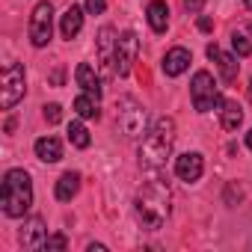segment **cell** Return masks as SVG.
Segmentation results:
<instances>
[{"mask_svg": "<svg viewBox=\"0 0 252 252\" xmlns=\"http://www.w3.org/2000/svg\"><path fill=\"white\" fill-rule=\"evenodd\" d=\"M246 9H249V12H252V0H246Z\"/></svg>", "mask_w": 252, "mask_h": 252, "instance_id": "obj_30", "label": "cell"}, {"mask_svg": "<svg viewBox=\"0 0 252 252\" xmlns=\"http://www.w3.org/2000/svg\"><path fill=\"white\" fill-rule=\"evenodd\" d=\"M169 208H172V193L163 181H149L137 199H134V211H137V220L146 231H158L163 228V222L169 220Z\"/></svg>", "mask_w": 252, "mask_h": 252, "instance_id": "obj_1", "label": "cell"}, {"mask_svg": "<svg viewBox=\"0 0 252 252\" xmlns=\"http://www.w3.org/2000/svg\"><path fill=\"white\" fill-rule=\"evenodd\" d=\"M68 140H71V146H77V149H89V143H92V137H89V131H86L83 122H71V125H68Z\"/></svg>", "mask_w": 252, "mask_h": 252, "instance_id": "obj_22", "label": "cell"}, {"mask_svg": "<svg viewBox=\"0 0 252 252\" xmlns=\"http://www.w3.org/2000/svg\"><path fill=\"white\" fill-rule=\"evenodd\" d=\"M249 95H252V89H249Z\"/></svg>", "mask_w": 252, "mask_h": 252, "instance_id": "obj_31", "label": "cell"}, {"mask_svg": "<svg viewBox=\"0 0 252 252\" xmlns=\"http://www.w3.org/2000/svg\"><path fill=\"white\" fill-rule=\"evenodd\" d=\"M231 48L237 57H252V24H243L231 33Z\"/></svg>", "mask_w": 252, "mask_h": 252, "instance_id": "obj_20", "label": "cell"}, {"mask_svg": "<svg viewBox=\"0 0 252 252\" xmlns=\"http://www.w3.org/2000/svg\"><path fill=\"white\" fill-rule=\"evenodd\" d=\"M77 190H80V175H77V172H65V175H60L54 193H57L60 202H71V199L77 196Z\"/></svg>", "mask_w": 252, "mask_h": 252, "instance_id": "obj_19", "label": "cell"}, {"mask_svg": "<svg viewBox=\"0 0 252 252\" xmlns=\"http://www.w3.org/2000/svg\"><path fill=\"white\" fill-rule=\"evenodd\" d=\"M246 149H252V131L246 134Z\"/></svg>", "mask_w": 252, "mask_h": 252, "instance_id": "obj_29", "label": "cell"}, {"mask_svg": "<svg viewBox=\"0 0 252 252\" xmlns=\"http://www.w3.org/2000/svg\"><path fill=\"white\" fill-rule=\"evenodd\" d=\"M42 113H45V122H48V125H57V122L63 119V107H60V104H45Z\"/></svg>", "mask_w": 252, "mask_h": 252, "instance_id": "obj_23", "label": "cell"}, {"mask_svg": "<svg viewBox=\"0 0 252 252\" xmlns=\"http://www.w3.org/2000/svg\"><path fill=\"white\" fill-rule=\"evenodd\" d=\"M208 57L217 63V68H220V74H222V80H225V83H234V80H237V71H240V65H237V60H234L231 54L220 51L217 45H208Z\"/></svg>", "mask_w": 252, "mask_h": 252, "instance_id": "obj_13", "label": "cell"}, {"mask_svg": "<svg viewBox=\"0 0 252 252\" xmlns=\"http://www.w3.org/2000/svg\"><path fill=\"white\" fill-rule=\"evenodd\" d=\"M42 249H68V237L65 234H48V240H45V246Z\"/></svg>", "mask_w": 252, "mask_h": 252, "instance_id": "obj_24", "label": "cell"}, {"mask_svg": "<svg viewBox=\"0 0 252 252\" xmlns=\"http://www.w3.org/2000/svg\"><path fill=\"white\" fill-rule=\"evenodd\" d=\"M74 80H77V86H80L83 92H89V95L101 98V83H98V74H95V68H92L89 63H80V65H77Z\"/></svg>", "mask_w": 252, "mask_h": 252, "instance_id": "obj_18", "label": "cell"}, {"mask_svg": "<svg viewBox=\"0 0 252 252\" xmlns=\"http://www.w3.org/2000/svg\"><path fill=\"white\" fill-rule=\"evenodd\" d=\"M33 205V181L24 169H9L0 184V208L6 217H24Z\"/></svg>", "mask_w": 252, "mask_h": 252, "instance_id": "obj_3", "label": "cell"}, {"mask_svg": "<svg viewBox=\"0 0 252 252\" xmlns=\"http://www.w3.org/2000/svg\"><path fill=\"white\" fill-rule=\"evenodd\" d=\"M202 6H205V0H184V9H187L190 15H199Z\"/></svg>", "mask_w": 252, "mask_h": 252, "instance_id": "obj_26", "label": "cell"}, {"mask_svg": "<svg viewBox=\"0 0 252 252\" xmlns=\"http://www.w3.org/2000/svg\"><path fill=\"white\" fill-rule=\"evenodd\" d=\"M146 107L134 98V95H122L116 101V128L125 140H140L146 137Z\"/></svg>", "mask_w": 252, "mask_h": 252, "instance_id": "obj_4", "label": "cell"}, {"mask_svg": "<svg viewBox=\"0 0 252 252\" xmlns=\"http://www.w3.org/2000/svg\"><path fill=\"white\" fill-rule=\"evenodd\" d=\"M137 54H140V39L134 30H125L119 36V48H116V74L119 77H128L134 63H137Z\"/></svg>", "mask_w": 252, "mask_h": 252, "instance_id": "obj_8", "label": "cell"}, {"mask_svg": "<svg viewBox=\"0 0 252 252\" xmlns=\"http://www.w3.org/2000/svg\"><path fill=\"white\" fill-rule=\"evenodd\" d=\"M104 249H107L104 243H89V246H86V252H104Z\"/></svg>", "mask_w": 252, "mask_h": 252, "instance_id": "obj_28", "label": "cell"}, {"mask_svg": "<svg viewBox=\"0 0 252 252\" xmlns=\"http://www.w3.org/2000/svg\"><path fill=\"white\" fill-rule=\"evenodd\" d=\"M146 15H149V27L155 33H166V27H169V6H166V0H152Z\"/></svg>", "mask_w": 252, "mask_h": 252, "instance_id": "obj_16", "label": "cell"}, {"mask_svg": "<svg viewBox=\"0 0 252 252\" xmlns=\"http://www.w3.org/2000/svg\"><path fill=\"white\" fill-rule=\"evenodd\" d=\"M202 172H205V160H202L199 152H187V155L175 158V175H178L181 181L196 184V181L202 178Z\"/></svg>", "mask_w": 252, "mask_h": 252, "instance_id": "obj_11", "label": "cell"}, {"mask_svg": "<svg viewBox=\"0 0 252 252\" xmlns=\"http://www.w3.org/2000/svg\"><path fill=\"white\" fill-rule=\"evenodd\" d=\"M116 48H119L116 30L113 27H101L98 30V60H101L107 74H116Z\"/></svg>", "mask_w": 252, "mask_h": 252, "instance_id": "obj_9", "label": "cell"}, {"mask_svg": "<svg viewBox=\"0 0 252 252\" xmlns=\"http://www.w3.org/2000/svg\"><path fill=\"white\" fill-rule=\"evenodd\" d=\"M107 9V0H86V12L89 15H101Z\"/></svg>", "mask_w": 252, "mask_h": 252, "instance_id": "obj_25", "label": "cell"}, {"mask_svg": "<svg viewBox=\"0 0 252 252\" xmlns=\"http://www.w3.org/2000/svg\"><path fill=\"white\" fill-rule=\"evenodd\" d=\"M190 63H193V57H190L187 48H172L163 57V74L166 77H178V74H184L190 68Z\"/></svg>", "mask_w": 252, "mask_h": 252, "instance_id": "obj_12", "label": "cell"}, {"mask_svg": "<svg viewBox=\"0 0 252 252\" xmlns=\"http://www.w3.org/2000/svg\"><path fill=\"white\" fill-rule=\"evenodd\" d=\"M240 122H243V110L237 101H220V125L225 131H237L240 128Z\"/></svg>", "mask_w": 252, "mask_h": 252, "instance_id": "obj_17", "label": "cell"}, {"mask_svg": "<svg viewBox=\"0 0 252 252\" xmlns=\"http://www.w3.org/2000/svg\"><path fill=\"white\" fill-rule=\"evenodd\" d=\"M74 110H77L80 119H98V116H101V110H98V98L89 95V92H83V95L74 98Z\"/></svg>", "mask_w": 252, "mask_h": 252, "instance_id": "obj_21", "label": "cell"}, {"mask_svg": "<svg viewBox=\"0 0 252 252\" xmlns=\"http://www.w3.org/2000/svg\"><path fill=\"white\" fill-rule=\"evenodd\" d=\"M196 24H199V30H202V33H211V27H214V24H211V18H205V15H199V21H196Z\"/></svg>", "mask_w": 252, "mask_h": 252, "instance_id": "obj_27", "label": "cell"}, {"mask_svg": "<svg viewBox=\"0 0 252 252\" xmlns=\"http://www.w3.org/2000/svg\"><path fill=\"white\" fill-rule=\"evenodd\" d=\"M36 158L42 160V163H57V160H63V143L57 140V137H42V140H36Z\"/></svg>", "mask_w": 252, "mask_h": 252, "instance_id": "obj_15", "label": "cell"}, {"mask_svg": "<svg viewBox=\"0 0 252 252\" xmlns=\"http://www.w3.org/2000/svg\"><path fill=\"white\" fill-rule=\"evenodd\" d=\"M54 36V6L48 0L36 3V9L30 12V42L33 48H45Z\"/></svg>", "mask_w": 252, "mask_h": 252, "instance_id": "obj_7", "label": "cell"}, {"mask_svg": "<svg viewBox=\"0 0 252 252\" xmlns=\"http://www.w3.org/2000/svg\"><path fill=\"white\" fill-rule=\"evenodd\" d=\"M27 92V74H24V65L21 63H9L0 74V107L3 110H12Z\"/></svg>", "mask_w": 252, "mask_h": 252, "instance_id": "obj_5", "label": "cell"}, {"mask_svg": "<svg viewBox=\"0 0 252 252\" xmlns=\"http://www.w3.org/2000/svg\"><path fill=\"white\" fill-rule=\"evenodd\" d=\"M172 146H175V122L163 116L152 125V131H146V137L140 143V166L149 172H158L160 166H166Z\"/></svg>", "mask_w": 252, "mask_h": 252, "instance_id": "obj_2", "label": "cell"}, {"mask_svg": "<svg viewBox=\"0 0 252 252\" xmlns=\"http://www.w3.org/2000/svg\"><path fill=\"white\" fill-rule=\"evenodd\" d=\"M18 240L24 249H42L45 240H48V228H45V220L42 217H30L24 220L21 231H18Z\"/></svg>", "mask_w": 252, "mask_h": 252, "instance_id": "obj_10", "label": "cell"}, {"mask_svg": "<svg viewBox=\"0 0 252 252\" xmlns=\"http://www.w3.org/2000/svg\"><path fill=\"white\" fill-rule=\"evenodd\" d=\"M80 30H83V9L71 3V6L63 12V21H60V33H63V39H68V42H71V39H74Z\"/></svg>", "mask_w": 252, "mask_h": 252, "instance_id": "obj_14", "label": "cell"}, {"mask_svg": "<svg viewBox=\"0 0 252 252\" xmlns=\"http://www.w3.org/2000/svg\"><path fill=\"white\" fill-rule=\"evenodd\" d=\"M190 98H193V107H196V113H211L214 107H220V86H217V80H214V74L211 71H196L193 74V83H190Z\"/></svg>", "mask_w": 252, "mask_h": 252, "instance_id": "obj_6", "label": "cell"}]
</instances>
